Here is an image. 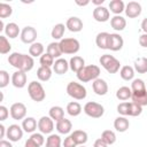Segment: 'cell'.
<instances>
[{"mask_svg":"<svg viewBox=\"0 0 147 147\" xmlns=\"http://www.w3.org/2000/svg\"><path fill=\"white\" fill-rule=\"evenodd\" d=\"M77 78L79 82L82 83H87L91 80H95L99 78L100 75V68L95 64H90V65H85L79 72L76 74Z\"/></svg>","mask_w":147,"mask_h":147,"instance_id":"6da1fadb","label":"cell"},{"mask_svg":"<svg viewBox=\"0 0 147 147\" xmlns=\"http://www.w3.org/2000/svg\"><path fill=\"white\" fill-rule=\"evenodd\" d=\"M99 62L107 70V72H109V74H116L119 70V67H121L119 61L115 56L109 55V54L101 55V57L99 59Z\"/></svg>","mask_w":147,"mask_h":147,"instance_id":"7a4b0ae2","label":"cell"},{"mask_svg":"<svg viewBox=\"0 0 147 147\" xmlns=\"http://www.w3.org/2000/svg\"><path fill=\"white\" fill-rule=\"evenodd\" d=\"M59 44L62 54H76L80 48L79 41L75 38H63L59 41Z\"/></svg>","mask_w":147,"mask_h":147,"instance_id":"3957f363","label":"cell"},{"mask_svg":"<svg viewBox=\"0 0 147 147\" xmlns=\"http://www.w3.org/2000/svg\"><path fill=\"white\" fill-rule=\"evenodd\" d=\"M28 93H29L30 98L36 102L42 101L46 96V93H45V90H44L42 85L39 82H36V80L31 82L28 85Z\"/></svg>","mask_w":147,"mask_h":147,"instance_id":"277c9868","label":"cell"},{"mask_svg":"<svg viewBox=\"0 0 147 147\" xmlns=\"http://www.w3.org/2000/svg\"><path fill=\"white\" fill-rule=\"evenodd\" d=\"M67 93L76 100H83L86 98V94H87L86 88L82 84L76 82H70L67 85Z\"/></svg>","mask_w":147,"mask_h":147,"instance_id":"5b68a950","label":"cell"},{"mask_svg":"<svg viewBox=\"0 0 147 147\" xmlns=\"http://www.w3.org/2000/svg\"><path fill=\"white\" fill-rule=\"evenodd\" d=\"M84 113L92 117V118H100L103 113H105V108L103 106H101L100 103L98 102H94V101H90V102H86L85 106H84Z\"/></svg>","mask_w":147,"mask_h":147,"instance_id":"8992f818","label":"cell"},{"mask_svg":"<svg viewBox=\"0 0 147 147\" xmlns=\"http://www.w3.org/2000/svg\"><path fill=\"white\" fill-rule=\"evenodd\" d=\"M26 115V107L24 103L22 102H15L11 105L10 107V116L13 117V119L20 121L23 119Z\"/></svg>","mask_w":147,"mask_h":147,"instance_id":"52a82bcc","label":"cell"},{"mask_svg":"<svg viewBox=\"0 0 147 147\" xmlns=\"http://www.w3.org/2000/svg\"><path fill=\"white\" fill-rule=\"evenodd\" d=\"M38 129L44 134H52V131L54 130V123L53 119L49 116H42L38 121Z\"/></svg>","mask_w":147,"mask_h":147,"instance_id":"ba28073f","label":"cell"},{"mask_svg":"<svg viewBox=\"0 0 147 147\" xmlns=\"http://www.w3.org/2000/svg\"><path fill=\"white\" fill-rule=\"evenodd\" d=\"M123 45H124V40H123L122 36H119L118 33H109L108 49H110L113 52H117V51L122 49Z\"/></svg>","mask_w":147,"mask_h":147,"instance_id":"9c48e42d","label":"cell"},{"mask_svg":"<svg viewBox=\"0 0 147 147\" xmlns=\"http://www.w3.org/2000/svg\"><path fill=\"white\" fill-rule=\"evenodd\" d=\"M36 38H37V30L32 26H25L21 31V40L24 44H33L36 42L34 41Z\"/></svg>","mask_w":147,"mask_h":147,"instance_id":"30bf717a","label":"cell"},{"mask_svg":"<svg viewBox=\"0 0 147 147\" xmlns=\"http://www.w3.org/2000/svg\"><path fill=\"white\" fill-rule=\"evenodd\" d=\"M6 136L9 139V141L15 142V141H18V140L22 139V137H23V130H22V127L20 125L11 124L7 129V134Z\"/></svg>","mask_w":147,"mask_h":147,"instance_id":"8fae6325","label":"cell"},{"mask_svg":"<svg viewBox=\"0 0 147 147\" xmlns=\"http://www.w3.org/2000/svg\"><path fill=\"white\" fill-rule=\"evenodd\" d=\"M125 14L129 18H134L138 17L141 14V5L137 1H130L125 6Z\"/></svg>","mask_w":147,"mask_h":147,"instance_id":"7c38bea8","label":"cell"},{"mask_svg":"<svg viewBox=\"0 0 147 147\" xmlns=\"http://www.w3.org/2000/svg\"><path fill=\"white\" fill-rule=\"evenodd\" d=\"M110 17V14H109V9H107L106 7L103 6H99V7H95L93 9V18L96 21V22H107Z\"/></svg>","mask_w":147,"mask_h":147,"instance_id":"4fadbf2b","label":"cell"},{"mask_svg":"<svg viewBox=\"0 0 147 147\" xmlns=\"http://www.w3.org/2000/svg\"><path fill=\"white\" fill-rule=\"evenodd\" d=\"M11 84L17 88H23L26 85V74L17 70L11 76Z\"/></svg>","mask_w":147,"mask_h":147,"instance_id":"5bb4252c","label":"cell"},{"mask_svg":"<svg viewBox=\"0 0 147 147\" xmlns=\"http://www.w3.org/2000/svg\"><path fill=\"white\" fill-rule=\"evenodd\" d=\"M65 28L71 32H79V31L83 30V21L79 17H76V16L69 17L67 20Z\"/></svg>","mask_w":147,"mask_h":147,"instance_id":"9a60e30c","label":"cell"},{"mask_svg":"<svg viewBox=\"0 0 147 147\" xmlns=\"http://www.w3.org/2000/svg\"><path fill=\"white\" fill-rule=\"evenodd\" d=\"M92 88H93L95 94H98V95H106L107 92H108V84L106 83L105 79L98 78V79L93 80Z\"/></svg>","mask_w":147,"mask_h":147,"instance_id":"2e32d148","label":"cell"},{"mask_svg":"<svg viewBox=\"0 0 147 147\" xmlns=\"http://www.w3.org/2000/svg\"><path fill=\"white\" fill-rule=\"evenodd\" d=\"M33 65H34V61H33L32 56L28 55V54H22V59H21V62H20L18 70H21L23 72H28L33 68Z\"/></svg>","mask_w":147,"mask_h":147,"instance_id":"e0dca14e","label":"cell"},{"mask_svg":"<svg viewBox=\"0 0 147 147\" xmlns=\"http://www.w3.org/2000/svg\"><path fill=\"white\" fill-rule=\"evenodd\" d=\"M85 67V60L82 57V56H78V55H75L70 59L69 61V68L74 71V72H79L83 68Z\"/></svg>","mask_w":147,"mask_h":147,"instance_id":"ac0fdd59","label":"cell"},{"mask_svg":"<svg viewBox=\"0 0 147 147\" xmlns=\"http://www.w3.org/2000/svg\"><path fill=\"white\" fill-rule=\"evenodd\" d=\"M68 69H69V63H68V61L64 60V59H61V57L57 59V60L54 62V64H53V70H54V72L57 74V75L67 74Z\"/></svg>","mask_w":147,"mask_h":147,"instance_id":"d6986e66","label":"cell"},{"mask_svg":"<svg viewBox=\"0 0 147 147\" xmlns=\"http://www.w3.org/2000/svg\"><path fill=\"white\" fill-rule=\"evenodd\" d=\"M110 25H111V28H113L114 30H116V31H122V30H124L125 26H126V21H125V18H124L123 16H121V15H115L114 17L110 18Z\"/></svg>","mask_w":147,"mask_h":147,"instance_id":"ffe728a7","label":"cell"},{"mask_svg":"<svg viewBox=\"0 0 147 147\" xmlns=\"http://www.w3.org/2000/svg\"><path fill=\"white\" fill-rule=\"evenodd\" d=\"M130 126V122L125 116H119L114 121V127L118 132H125Z\"/></svg>","mask_w":147,"mask_h":147,"instance_id":"44dd1931","label":"cell"},{"mask_svg":"<svg viewBox=\"0 0 147 147\" xmlns=\"http://www.w3.org/2000/svg\"><path fill=\"white\" fill-rule=\"evenodd\" d=\"M71 129H72V124L67 118H62L61 121L56 122V130L61 134H68L71 131Z\"/></svg>","mask_w":147,"mask_h":147,"instance_id":"7402d4cb","label":"cell"},{"mask_svg":"<svg viewBox=\"0 0 147 147\" xmlns=\"http://www.w3.org/2000/svg\"><path fill=\"white\" fill-rule=\"evenodd\" d=\"M70 136L72 137V139L75 140L77 146H83L87 141V133L83 130H75Z\"/></svg>","mask_w":147,"mask_h":147,"instance_id":"603a6c76","label":"cell"},{"mask_svg":"<svg viewBox=\"0 0 147 147\" xmlns=\"http://www.w3.org/2000/svg\"><path fill=\"white\" fill-rule=\"evenodd\" d=\"M108 40H109V33L108 32H100L96 34L95 44L101 49H108Z\"/></svg>","mask_w":147,"mask_h":147,"instance_id":"cb8c5ba5","label":"cell"},{"mask_svg":"<svg viewBox=\"0 0 147 147\" xmlns=\"http://www.w3.org/2000/svg\"><path fill=\"white\" fill-rule=\"evenodd\" d=\"M37 126H38V123L33 117H26L22 122V129L28 133H32L37 129Z\"/></svg>","mask_w":147,"mask_h":147,"instance_id":"d4e9b609","label":"cell"},{"mask_svg":"<svg viewBox=\"0 0 147 147\" xmlns=\"http://www.w3.org/2000/svg\"><path fill=\"white\" fill-rule=\"evenodd\" d=\"M109 9L115 15H119L122 11L125 10V5L123 0H111L109 2Z\"/></svg>","mask_w":147,"mask_h":147,"instance_id":"484cf974","label":"cell"},{"mask_svg":"<svg viewBox=\"0 0 147 147\" xmlns=\"http://www.w3.org/2000/svg\"><path fill=\"white\" fill-rule=\"evenodd\" d=\"M5 33H6L7 37L14 39V38H16V37L20 34V28H18V25H17L16 23H14V22L8 23V24H6Z\"/></svg>","mask_w":147,"mask_h":147,"instance_id":"4316f807","label":"cell"},{"mask_svg":"<svg viewBox=\"0 0 147 147\" xmlns=\"http://www.w3.org/2000/svg\"><path fill=\"white\" fill-rule=\"evenodd\" d=\"M64 31H65L64 24L59 23V24H55V25L53 26V29H52V31H51V36H52V38L55 39V40H61V39H63L62 37H63V34H64Z\"/></svg>","mask_w":147,"mask_h":147,"instance_id":"83f0119b","label":"cell"},{"mask_svg":"<svg viewBox=\"0 0 147 147\" xmlns=\"http://www.w3.org/2000/svg\"><path fill=\"white\" fill-rule=\"evenodd\" d=\"M37 77H38V79L41 80V82H47V80H49L51 77H52V70H51V68L40 65V67L38 68V70H37Z\"/></svg>","mask_w":147,"mask_h":147,"instance_id":"f1b7e54d","label":"cell"},{"mask_svg":"<svg viewBox=\"0 0 147 147\" xmlns=\"http://www.w3.org/2000/svg\"><path fill=\"white\" fill-rule=\"evenodd\" d=\"M132 102L137 103L140 107L147 106V91L145 92H140V93H132Z\"/></svg>","mask_w":147,"mask_h":147,"instance_id":"f546056e","label":"cell"},{"mask_svg":"<svg viewBox=\"0 0 147 147\" xmlns=\"http://www.w3.org/2000/svg\"><path fill=\"white\" fill-rule=\"evenodd\" d=\"M131 96H132V90L131 87H127V86H122L116 92V98L121 101H125Z\"/></svg>","mask_w":147,"mask_h":147,"instance_id":"4dcf8cb0","label":"cell"},{"mask_svg":"<svg viewBox=\"0 0 147 147\" xmlns=\"http://www.w3.org/2000/svg\"><path fill=\"white\" fill-rule=\"evenodd\" d=\"M49 117L55 121V122H59L61 121L62 118H64V110L63 108L59 107V106H54L49 109Z\"/></svg>","mask_w":147,"mask_h":147,"instance_id":"1f68e13d","label":"cell"},{"mask_svg":"<svg viewBox=\"0 0 147 147\" xmlns=\"http://www.w3.org/2000/svg\"><path fill=\"white\" fill-rule=\"evenodd\" d=\"M29 54L32 57L41 56L44 54V45L41 42H33L29 47Z\"/></svg>","mask_w":147,"mask_h":147,"instance_id":"d6a6232c","label":"cell"},{"mask_svg":"<svg viewBox=\"0 0 147 147\" xmlns=\"http://www.w3.org/2000/svg\"><path fill=\"white\" fill-rule=\"evenodd\" d=\"M67 113L70 116L76 117L82 113V106L77 101H71V102H69L67 105Z\"/></svg>","mask_w":147,"mask_h":147,"instance_id":"836d02e7","label":"cell"},{"mask_svg":"<svg viewBox=\"0 0 147 147\" xmlns=\"http://www.w3.org/2000/svg\"><path fill=\"white\" fill-rule=\"evenodd\" d=\"M134 71L138 74L147 72V57H138L134 61Z\"/></svg>","mask_w":147,"mask_h":147,"instance_id":"e575fe53","label":"cell"},{"mask_svg":"<svg viewBox=\"0 0 147 147\" xmlns=\"http://www.w3.org/2000/svg\"><path fill=\"white\" fill-rule=\"evenodd\" d=\"M119 75L124 80H132L134 77V69L130 65H123L119 70Z\"/></svg>","mask_w":147,"mask_h":147,"instance_id":"d590c367","label":"cell"},{"mask_svg":"<svg viewBox=\"0 0 147 147\" xmlns=\"http://www.w3.org/2000/svg\"><path fill=\"white\" fill-rule=\"evenodd\" d=\"M47 53L51 54L54 59H55V57L60 59V56L62 55V52H61V48H60V44L56 42V41L51 42V44L47 46Z\"/></svg>","mask_w":147,"mask_h":147,"instance_id":"8d00e7d4","label":"cell"},{"mask_svg":"<svg viewBox=\"0 0 147 147\" xmlns=\"http://www.w3.org/2000/svg\"><path fill=\"white\" fill-rule=\"evenodd\" d=\"M131 90H132V93H140V92L147 91L144 80L142 79H139V78L133 79V82L131 83Z\"/></svg>","mask_w":147,"mask_h":147,"instance_id":"74e56055","label":"cell"},{"mask_svg":"<svg viewBox=\"0 0 147 147\" xmlns=\"http://www.w3.org/2000/svg\"><path fill=\"white\" fill-rule=\"evenodd\" d=\"M101 139L109 146V145L115 144V141H116V134H115V132L111 131V130H105V131L101 133Z\"/></svg>","mask_w":147,"mask_h":147,"instance_id":"f35d334b","label":"cell"},{"mask_svg":"<svg viewBox=\"0 0 147 147\" xmlns=\"http://www.w3.org/2000/svg\"><path fill=\"white\" fill-rule=\"evenodd\" d=\"M21 59H22V53L14 52V53H11V54L8 56V62H9V64H10L11 67H14V68H16V69L18 70Z\"/></svg>","mask_w":147,"mask_h":147,"instance_id":"ab89813d","label":"cell"},{"mask_svg":"<svg viewBox=\"0 0 147 147\" xmlns=\"http://www.w3.org/2000/svg\"><path fill=\"white\" fill-rule=\"evenodd\" d=\"M46 147H61V138L59 134H49L46 139Z\"/></svg>","mask_w":147,"mask_h":147,"instance_id":"60d3db41","label":"cell"},{"mask_svg":"<svg viewBox=\"0 0 147 147\" xmlns=\"http://www.w3.org/2000/svg\"><path fill=\"white\" fill-rule=\"evenodd\" d=\"M11 49V45L8 41L7 37L5 36H0V53L1 54H7L9 53Z\"/></svg>","mask_w":147,"mask_h":147,"instance_id":"b9f144b4","label":"cell"},{"mask_svg":"<svg viewBox=\"0 0 147 147\" xmlns=\"http://www.w3.org/2000/svg\"><path fill=\"white\" fill-rule=\"evenodd\" d=\"M39 62H40V64H41L42 67H48V68H51V67L54 64V57H53L51 54H48V53L46 52L45 54H42V55L40 56Z\"/></svg>","mask_w":147,"mask_h":147,"instance_id":"7bdbcfd3","label":"cell"},{"mask_svg":"<svg viewBox=\"0 0 147 147\" xmlns=\"http://www.w3.org/2000/svg\"><path fill=\"white\" fill-rule=\"evenodd\" d=\"M11 13H13V8L8 3H5V2L0 3V17L1 18L9 17L11 15Z\"/></svg>","mask_w":147,"mask_h":147,"instance_id":"ee69618b","label":"cell"},{"mask_svg":"<svg viewBox=\"0 0 147 147\" xmlns=\"http://www.w3.org/2000/svg\"><path fill=\"white\" fill-rule=\"evenodd\" d=\"M141 113H142V107L138 106L134 102H130V106H129V116L136 117V116H139Z\"/></svg>","mask_w":147,"mask_h":147,"instance_id":"f6af8a7d","label":"cell"},{"mask_svg":"<svg viewBox=\"0 0 147 147\" xmlns=\"http://www.w3.org/2000/svg\"><path fill=\"white\" fill-rule=\"evenodd\" d=\"M9 84V74L6 70H0V87L3 88Z\"/></svg>","mask_w":147,"mask_h":147,"instance_id":"bcb514c9","label":"cell"},{"mask_svg":"<svg viewBox=\"0 0 147 147\" xmlns=\"http://www.w3.org/2000/svg\"><path fill=\"white\" fill-rule=\"evenodd\" d=\"M129 106H130V102H121L117 106V113L122 116L129 115Z\"/></svg>","mask_w":147,"mask_h":147,"instance_id":"7dc6e473","label":"cell"},{"mask_svg":"<svg viewBox=\"0 0 147 147\" xmlns=\"http://www.w3.org/2000/svg\"><path fill=\"white\" fill-rule=\"evenodd\" d=\"M30 139L31 140H33L39 147L40 146H42L44 145V142H45V138L42 137V134L41 133H32L31 134V137H30Z\"/></svg>","mask_w":147,"mask_h":147,"instance_id":"c3c4849f","label":"cell"},{"mask_svg":"<svg viewBox=\"0 0 147 147\" xmlns=\"http://www.w3.org/2000/svg\"><path fill=\"white\" fill-rule=\"evenodd\" d=\"M63 147H77V144L75 142L71 136H68L63 141Z\"/></svg>","mask_w":147,"mask_h":147,"instance_id":"681fc988","label":"cell"},{"mask_svg":"<svg viewBox=\"0 0 147 147\" xmlns=\"http://www.w3.org/2000/svg\"><path fill=\"white\" fill-rule=\"evenodd\" d=\"M9 113H8V109L5 107V106H0V121H5L7 119Z\"/></svg>","mask_w":147,"mask_h":147,"instance_id":"f907efd6","label":"cell"},{"mask_svg":"<svg viewBox=\"0 0 147 147\" xmlns=\"http://www.w3.org/2000/svg\"><path fill=\"white\" fill-rule=\"evenodd\" d=\"M139 44L142 47H147V33H142L139 37Z\"/></svg>","mask_w":147,"mask_h":147,"instance_id":"816d5d0a","label":"cell"},{"mask_svg":"<svg viewBox=\"0 0 147 147\" xmlns=\"http://www.w3.org/2000/svg\"><path fill=\"white\" fill-rule=\"evenodd\" d=\"M93 147H108V145H107L101 138H99V139H96V140L94 141Z\"/></svg>","mask_w":147,"mask_h":147,"instance_id":"f5cc1de1","label":"cell"},{"mask_svg":"<svg viewBox=\"0 0 147 147\" xmlns=\"http://www.w3.org/2000/svg\"><path fill=\"white\" fill-rule=\"evenodd\" d=\"M25 147H39V146H38L33 140H31V139L29 138V139L25 141Z\"/></svg>","mask_w":147,"mask_h":147,"instance_id":"db71d44e","label":"cell"},{"mask_svg":"<svg viewBox=\"0 0 147 147\" xmlns=\"http://www.w3.org/2000/svg\"><path fill=\"white\" fill-rule=\"evenodd\" d=\"M0 147H13V145L10 144V141H7V140L1 139L0 140Z\"/></svg>","mask_w":147,"mask_h":147,"instance_id":"11a10c76","label":"cell"},{"mask_svg":"<svg viewBox=\"0 0 147 147\" xmlns=\"http://www.w3.org/2000/svg\"><path fill=\"white\" fill-rule=\"evenodd\" d=\"M5 134H7L6 127H5L2 124H0V138H1V139H2V138H5Z\"/></svg>","mask_w":147,"mask_h":147,"instance_id":"9f6ffc18","label":"cell"},{"mask_svg":"<svg viewBox=\"0 0 147 147\" xmlns=\"http://www.w3.org/2000/svg\"><path fill=\"white\" fill-rule=\"evenodd\" d=\"M141 29H142V31L145 33H147V17L142 20V22H141Z\"/></svg>","mask_w":147,"mask_h":147,"instance_id":"6f0895ef","label":"cell"},{"mask_svg":"<svg viewBox=\"0 0 147 147\" xmlns=\"http://www.w3.org/2000/svg\"><path fill=\"white\" fill-rule=\"evenodd\" d=\"M103 1H105V0H93L92 3H93V5H96V7H99V6H101V5L103 3Z\"/></svg>","mask_w":147,"mask_h":147,"instance_id":"680465c9","label":"cell"},{"mask_svg":"<svg viewBox=\"0 0 147 147\" xmlns=\"http://www.w3.org/2000/svg\"><path fill=\"white\" fill-rule=\"evenodd\" d=\"M76 3H77L78 6H86V5L90 3V1H87V0H86V1H83V2H82V1H76Z\"/></svg>","mask_w":147,"mask_h":147,"instance_id":"91938a15","label":"cell"},{"mask_svg":"<svg viewBox=\"0 0 147 147\" xmlns=\"http://www.w3.org/2000/svg\"><path fill=\"white\" fill-rule=\"evenodd\" d=\"M80 147H85V146H80Z\"/></svg>","mask_w":147,"mask_h":147,"instance_id":"94428289","label":"cell"}]
</instances>
